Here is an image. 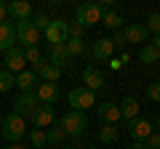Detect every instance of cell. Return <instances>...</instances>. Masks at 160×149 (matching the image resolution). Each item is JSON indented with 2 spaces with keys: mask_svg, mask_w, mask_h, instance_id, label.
Returning <instances> with one entry per match:
<instances>
[{
  "mask_svg": "<svg viewBox=\"0 0 160 149\" xmlns=\"http://www.w3.org/2000/svg\"><path fill=\"white\" fill-rule=\"evenodd\" d=\"M46 40L51 46H62L69 40V22L64 19H51V24L46 27Z\"/></svg>",
  "mask_w": 160,
  "mask_h": 149,
  "instance_id": "obj_7",
  "label": "cell"
},
{
  "mask_svg": "<svg viewBox=\"0 0 160 149\" xmlns=\"http://www.w3.org/2000/svg\"><path fill=\"white\" fill-rule=\"evenodd\" d=\"M123 35H126V43H144L149 32L144 24H128V27H123Z\"/></svg>",
  "mask_w": 160,
  "mask_h": 149,
  "instance_id": "obj_21",
  "label": "cell"
},
{
  "mask_svg": "<svg viewBox=\"0 0 160 149\" xmlns=\"http://www.w3.org/2000/svg\"><path fill=\"white\" fill-rule=\"evenodd\" d=\"M118 107H120V117H123L126 123L133 120V117H139V99L136 96H126Z\"/></svg>",
  "mask_w": 160,
  "mask_h": 149,
  "instance_id": "obj_20",
  "label": "cell"
},
{
  "mask_svg": "<svg viewBox=\"0 0 160 149\" xmlns=\"http://www.w3.org/2000/svg\"><path fill=\"white\" fill-rule=\"evenodd\" d=\"M16 43H22L24 48H35L40 43V32L29 22H19L16 24Z\"/></svg>",
  "mask_w": 160,
  "mask_h": 149,
  "instance_id": "obj_8",
  "label": "cell"
},
{
  "mask_svg": "<svg viewBox=\"0 0 160 149\" xmlns=\"http://www.w3.org/2000/svg\"><path fill=\"white\" fill-rule=\"evenodd\" d=\"M139 61H142V64H155V61H160V51L152 46V43H144L142 51H139Z\"/></svg>",
  "mask_w": 160,
  "mask_h": 149,
  "instance_id": "obj_22",
  "label": "cell"
},
{
  "mask_svg": "<svg viewBox=\"0 0 160 149\" xmlns=\"http://www.w3.org/2000/svg\"><path fill=\"white\" fill-rule=\"evenodd\" d=\"M62 149H78V147H62Z\"/></svg>",
  "mask_w": 160,
  "mask_h": 149,
  "instance_id": "obj_41",
  "label": "cell"
},
{
  "mask_svg": "<svg viewBox=\"0 0 160 149\" xmlns=\"http://www.w3.org/2000/svg\"><path fill=\"white\" fill-rule=\"evenodd\" d=\"M91 53H93V59H96V61H109V59H112V53H115V46H112V40H109V37H99V40L91 46Z\"/></svg>",
  "mask_w": 160,
  "mask_h": 149,
  "instance_id": "obj_16",
  "label": "cell"
},
{
  "mask_svg": "<svg viewBox=\"0 0 160 149\" xmlns=\"http://www.w3.org/2000/svg\"><path fill=\"white\" fill-rule=\"evenodd\" d=\"M29 24H32V27L38 29V32H46V27L51 24V19H48V13H46V11H38V13H32Z\"/></svg>",
  "mask_w": 160,
  "mask_h": 149,
  "instance_id": "obj_26",
  "label": "cell"
},
{
  "mask_svg": "<svg viewBox=\"0 0 160 149\" xmlns=\"http://www.w3.org/2000/svg\"><path fill=\"white\" fill-rule=\"evenodd\" d=\"M83 83H86L83 88H88L91 93L104 91V88H107V80H104L102 69H96V67H86V69H83Z\"/></svg>",
  "mask_w": 160,
  "mask_h": 149,
  "instance_id": "obj_11",
  "label": "cell"
},
{
  "mask_svg": "<svg viewBox=\"0 0 160 149\" xmlns=\"http://www.w3.org/2000/svg\"><path fill=\"white\" fill-rule=\"evenodd\" d=\"M126 131H128V136H131V141L144 144L155 133V125H152V120H147V117H133V120L126 123Z\"/></svg>",
  "mask_w": 160,
  "mask_h": 149,
  "instance_id": "obj_3",
  "label": "cell"
},
{
  "mask_svg": "<svg viewBox=\"0 0 160 149\" xmlns=\"http://www.w3.org/2000/svg\"><path fill=\"white\" fill-rule=\"evenodd\" d=\"M8 16L16 19L19 22H29L32 19V6H29V0H13V3H8Z\"/></svg>",
  "mask_w": 160,
  "mask_h": 149,
  "instance_id": "obj_15",
  "label": "cell"
},
{
  "mask_svg": "<svg viewBox=\"0 0 160 149\" xmlns=\"http://www.w3.org/2000/svg\"><path fill=\"white\" fill-rule=\"evenodd\" d=\"M144 27H147V32L158 35V32H160V13H149V16H147V24H144Z\"/></svg>",
  "mask_w": 160,
  "mask_h": 149,
  "instance_id": "obj_31",
  "label": "cell"
},
{
  "mask_svg": "<svg viewBox=\"0 0 160 149\" xmlns=\"http://www.w3.org/2000/svg\"><path fill=\"white\" fill-rule=\"evenodd\" d=\"M118 136H120V133H118V128H115V125H104L102 131H99V141H102V144H115V141H118Z\"/></svg>",
  "mask_w": 160,
  "mask_h": 149,
  "instance_id": "obj_28",
  "label": "cell"
},
{
  "mask_svg": "<svg viewBox=\"0 0 160 149\" xmlns=\"http://www.w3.org/2000/svg\"><path fill=\"white\" fill-rule=\"evenodd\" d=\"M0 128H3V117H0Z\"/></svg>",
  "mask_w": 160,
  "mask_h": 149,
  "instance_id": "obj_42",
  "label": "cell"
},
{
  "mask_svg": "<svg viewBox=\"0 0 160 149\" xmlns=\"http://www.w3.org/2000/svg\"><path fill=\"white\" fill-rule=\"evenodd\" d=\"M38 107H40V99H38V93H35V91L19 93L16 101H13V112H16L19 117H24V120H27V117H32Z\"/></svg>",
  "mask_w": 160,
  "mask_h": 149,
  "instance_id": "obj_5",
  "label": "cell"
},
{
  "mask_svg": "<svg viewBox=\"0 0 160 149\" xmlns=\"http://www.w3.org/2000/svg\"><path fill=\"white\" fill-rule=\"evenodd\" d=\"M69 107H72L75 112H86V109L96 107V93H91L83 85L72 88V91H69Z\"/></svg>",
  "mask_w": 160,
  "mask_h": 149,
  "instance_id": "obj_4",
  "label": "cell"
},
{
  "mask_svg": "<svg viewBox=\"0 0 160 149\" xmlns=\"http://www.w3.org/2000/svg\"><path fill=\"white\" fill-rule=\"evenodd\" d=\"M152 46H155V48H158V51H160V32L155 35V43H152Z\"/></svg>",
  "mask_w": 160,
  "mask_h": 149,
  "instance_id": "obj_39",
  "label": "cell"
},
{
  "mask_svg": "<svg viewBox=\"0 0 160 149\" xmlns=\"http://www.w3.org/2000/svg\"><path fill=\"white\" fill-rule=\"evenodd\" d=\"M13 85H16V74H13V72H8V69L3 67V69H0V93L11 91Z\"/></svg>",
  "mask_w": 160,
  "mask_h": 149,
  "instance_id": "obj_25",
  "label": "cell"
},
{
  "mask_svg": "<svg viewBox=\"0 0 160 149\" xmlns=\"http://www.w3.org/2000/svg\"><path fill=\"white\" fill-rule=\"evenodd\" d=\"M102 22V11H99L96 3H80L78 6V13H75V24H80V27H93V24Z\"/></svg>",
  "mask_w": 160,
  "mask_h": 149,
  "instance_id": "obj_6",
  "label": "cell"
},
{
  "mask_svg": "<svg viewBox=\"0 0 160 149\" xmlns=\"http://www.w3.org/2000/svg\"><path fill=\"white\" fill-rule=\"evenodd\" d=\"M59 128L64 131V136L80 138V136H83V131L88 128V117H86V112H75V109H69L67 115L59 120Z\"/></svg>",
  "mask_w": 160,
  "mask_h": 149,
  "instance_id": "obj_2",
  "label": "cell"
},
{
  "mask_svg": "<svg viewBox=\"0 0 160 149\" xmlns=\"http://www.w3.org/2000/svg\"><path fill=\"white\" fill-rule=\"evenodd\" d=\"M67 53H69V59H72V56H83V53H86V40L69 37V40H67Z\"/></svg>",
  "mask_w": 160,
  "mask_h": 149,
  "instance_id": "obj_24",
  "label": "cell"
},
{
  "mask_svg": "<svg viewBox=\"0 0 160 149\" xmlns=\"http://www.w3.org/2000/svg\"><path fill=\"white\" fill-rule=\"evenodd\" d=\"M91 149H96V147H91Z\"/></svg>",
  "mask_w": 160,
  "mask_h": 149,
  "instance_id": "obj_43",
  "label": "cell"
},
{
  "mask_svg": "<svg viewBox=\"0 0 160 149\" xmlns=\"http://www.w3.org/2000/svg\"><path fill=\"white\" fill-rule=\"evenodd\" d=\"M40 59H43V53H40L38 46H35V48H24V61H27V64H38Z\"/></svg>",
  "mask_w": 160,
  "mask_h": 149,
  "instance_id": "obj_30",
  "label": "cell"
},
{
  "mask_svg": "<svg viewBox=\"0 0 160 149\" xmlns=\"http://www.w3.org/2000/svg\"><path fill=\"white\" fill-rule=\"evenodd\" d=\"M38 85H40V77L32 72V69H24V72H19V74H16V88H19L22 93L35 91Z\"/></svg>",
  "mask_w": 160,
  "mask_h": 149,
  "instance_id": "obj_19",
  "label": "cell"
},
{
  "mask_svg": "<svg viewBox=\"0 0 160 149\" xmlns=\"http://www.w3.org/2000/svg\"><path fill=\"white\" fill-rule=\"evenodd\" d=\"M29 141H32V147L35 149H40V147H46V131H38V128H32L29 131Z\"/></svg>",
  "mask_w": 160,
  "mask_h": 149,
  "instance_id": "obj_29",
  "label": "cell"
},
{
  "mask_svg": "<svg viewBox=\"0 0 160 149\" xmlns=\"http://www.w3.org/2000/svg\"><path fill=\"white\" fill-rule=\"evenodd\" d=\"M102 24H104V27H109V29H118V32H120V29H123V16H120L118 11H115V13H104V16H102Z\"/></svg>",
  "mask_w": 160,
  "mask_h": 149,
  "instance_id": "obj_27",
  "label": "cell"
},
{
  "mask_svg": "<svg viewBox=\"0 0 160 149\" xmlns=\"http://www.w3.org/2000/svg\"><path fill=\"white\" fill-rule=\"evenodd\" d=\"M6 69H8V72H13V74H19V72L27 69V61H24V48H16V46H13L11 51H6Z\"/></svg>",
  "mask_w": 160,
  "mask_h": 149,
  "instance_id": "obj_13",
  "label": "cell"
},
{
  "mask_svg": "<svg viewBox=\"0 0 160 149\" xmlns=\"http://www.w3.org/2000/svg\"><path fill=\"white\" fill-rule=\"evenodd\" d=\"M69 37H80V40H83V27L75 24V22H69Z\"/></svg>",
  "mask_w": 160,
  "mask_h": 149,
  "instance_id": "obj_35",
  "label": "cell"
},
{
  "mask_svg": "<svg viewBox=\"0 0 160 149\" xmlns=\"http://www.w3.org/2000/svg\"><path fill=\"white\" fill-rule=\"evenodd\" d=\"M128 149H147V144H139V141H133V144H131Z\"/></svg>",
  "mask_w": 160,
  "mask_h": 149,
  "instance_id": "obj_38",
  "label": "cell"
},
{
  "mask_svg": "<svg viewBox=\"0 0 160 149\" xmlns=\"http://www.w3.org/2000/svg\"><path fill=\"white\" fill-rule=\"evenodd\" d=\"M48 64H53V67H59L64 72V69L69 67V53H67V43H62V46H51L48 48Z\"/></svg>",
  "mask_w": 160,
  "mask_h": 149,
  "instance_id": "obj_14",
  "label": "cell"
},
{
  "mask_svg": "<svg viewBox=\"0 0 160 149\" xmlns=\"http://www.w3.org/2000/svg\"><path fill=\"white\" fill-rule=\"evenodd\" d=\"M109 67H112V69H120L123 64H120V59H109Z\"/></svg>",
  "mask_w": 160,
  "mask_h": 149,
  "instance_id": "obj_37",
  "label": "cell"
},
{
  "mask_svg": "<svg viewBox=\"0 0 160 149\" xmlns=\"http://www.w3.org/2000/svg\"><path fill=\"white\" fill-rule=\"evenodd\" d=\"M6 19H8V3L0 0V22H6Z\"/></svg>",
  "mask_w": 160,
  "mask_h": 149,
  "instance_id": "obj_36",
  "label": "cell"
},
{
  "mask_svg": "<svg viewBox=\"0 0 160 149\" xmlns=\"http://www.w3.org/2000/svg\"><path fill=\"white\" fill-rule=\"evenodd\" d=\"M35 93H38L40 104H46V107H53V101L59 99V85H56V83H40V85L35 88Z\"/></svg>",
  "mask_w": 160,
  "mask_h": 149,
  "instance_id": "obj_18",
  "label": "cell"
},
{
  "mask_svg": "<svg viewBox=\"0 0 160 149\" xmlns=\"http://www.w3.org/2000/svg\"><path fill=\"white\" fill-rule=\"evenodd\" d=\"M147 99H149V101H160V83L147 85Z\"/></svg>",
  "mask_w": 160,
  "mask_h": 149,
  "instance_id": "obj_32",
  "label": "cell"
},
{
  "mask_svg": "<svg viewBox=\"0 0 160 149\" xmlns=\"http://www.w3.org/2000/svg\"><path fill=\"white\" fill-rule=\"evenodd\" d=\"M3 149H27V147H22V144H11V147H3Z\"/></svg>",
  "mask_w": 160,
  "mask_h": 149,
  "instance_id": "obj_40",
  "label": "cell"
},
{
  "mask_svg": "<svg viewBox=\"0 0 160 149\" xmlns=\"http://www.w3.org/2000/svg\"><path fill=\"white\" fill-rule=\"evenodd\" d=\"M64 138H67V136H64V131H62L59 125H51V128L46 131V141L51 144V147H62Z\"/></svg>",
  "mask_w": 160,
  "mask_h": 149,
  "instance_id": "obj_23",
  "label": "cell"
},
{
  "mask_svg": "<svg viewBox=\"0 0 160 149\" xmlns=\"http://www.w3.org/2000/svg\"><path fill=\"white\" fill-rule=\"evenodd\" d=\"M112 46H115V51H118V48L123 51V48L128 46V43H126V35H123V29H120V32H118V35L112 37Z\"/></svg>",
  "mask_w": 160,
  "mask_h": 149,
  "instance_id": "obj_33",
  "label": "cell"
},
{
  "mask_svg": "<svg viewBox=\"0 0 160 149\" xmlns=\"http://www.w3.org/2000/svg\"><path fill=\"white\" fill-rule=\"evenodd\" d=\"M32 72L38 74V77H40L43 83H56L59 77H62V69H59V67H53V64H48V59H46V56L40 59L38 64H32Z\"/></svg>",
  "mask_w": 160,
  "mask_h": 149,
  "instance_id": "obj_10",
  "label": "cell"
},
{
  "mask_svg": "<svg viewBox=\"0 0 160 149\" xmlns=\"http://www.w3.org/2000/svg\"><path fill=\"white\" fill-rule=\"evenodd\" d=\"M32 120V125L38 128V131H48V128L56 123V115H53V107H46V104H40L38 109H35V115L29 117Z\"/></svg>",
  "mask_w": 160,
  "mask_h": 149,
  "instance_id": "obj_9",
  "label": "cell"
},
{
  "mask_svg": "<svg viewBox=\"0 0 160 149\" xmlns=\"http://www.w3.org/2000/svg\"><path fill=\"white\" fill-rule=\"evenodd\" d=\"M144 144H147V149H160V133H152Z\"/></svg>",
  "mask_w": 160,
  "mask_h": 149,
  "instance_id": "obj_34",
  "label": "cell"
},
{
  "mask_svg": "<svg viewBox=\"0 0 160 149\" xmlns=\"http://www.w3.org/2000/svg\"><path fill=\"white\" fill-rule=\"evenodd\" d=\"M0 133H3V138L11 144H19L24 136H27V120L24 117H19L16 112H11V115L3 117V128H0Z\"/></svg>",
  "mask_w": 160,
  "mask_h": 149,
  "instance_id": "obj_1",
  "label": "cell"
},
{
  "mask_svg": "<svg viewBox=\"0 0 160 149\" xmlns=\"http://www.w3.org/2000/svg\"><path fill=\"white\" fill-rule=\"evenodd\" d=\"M16 46V27L11 22H0V51L6 53Z\"/></svg>",
  "mask_w": 160,
  "mask_h": 149,
  "instance_id": "obj_17",
  "label": "cell"
},
{
  "mask_svg": "<svg viewBox=\"0 0 160 149\" xmlns=\"http://www.w3.org/2000/svg\"><path fill=\"white\" fill-rule=\"evenodd\" d=\"M96 115H99V120H102L104 125H118V120H123V117H120V107L112 104V101L96 104Z\"/></svg>",
  "mask_w": 160,
  "mask_h": 149,
  "instance_id": "obj_12",
  "label": "cell"
}]
</instances>
